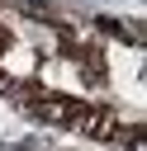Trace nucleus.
<instances>
[{"label":"nucleus","mask_w":147,"mask_h":151,"mask_svg":"<svg viewBox=\"0 0 147 151\" xmlns=\"http://www.w3.org/2000/svg\"><path fill=\"white\" fill-rule=\"evenodd\" d=\"M81 99H71V94H52V90H43L24 113H33V118H43V123H57V127H76V118H81Z\"/></svg>","instance_id":"f257e3e1"},{"label":"nucleus","mask_w":147,"mask_h":151,"mask_svg":"<svg viewBox=\"0 0 147 151\" xmlns=\"http://www.w3.org/2000/svg\"><path fill=\"white\" fill-rule=\"evenodd\" d=\"M76 132H85V137H95V142H114V137H119V118H114L109 109H100V104H85L81 118H76Z\"/></svg>","instance_id":"f03ea898"},{"label":"nucleus","mask_w":147,"mask_h":151,"mask_svg":"<svg viewBox=\"0 0 147 151\" xmlns=\"http://www.w3.org/2000/svg\"><path fill=\"white\" fill-rule=\"evenodd\" d=\"M19 9H24V14H33V19H52V9H47L43 0H19Z\"/></svg>","instance_id":"7ed1b4c3"}]
</instances>
